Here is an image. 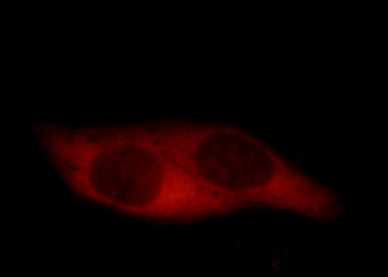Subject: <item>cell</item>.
<instances>
[{
	"mask_svg": "<svg viewBox=\"0 0 388 277\" xmlns=\"http://www.w3.org/2000/svg\"><path fill=\"white\" fill-rule=\"evenodd\" d=\"M189 193L186 185L177 181L164 189L160 200L164 204H172L185 199Z\"/></svg>",
	"mask_w": 388,
	"mask_h": 277,
	"instance_id": "cell-1",
	"label": "cell"
}]
</instances>
